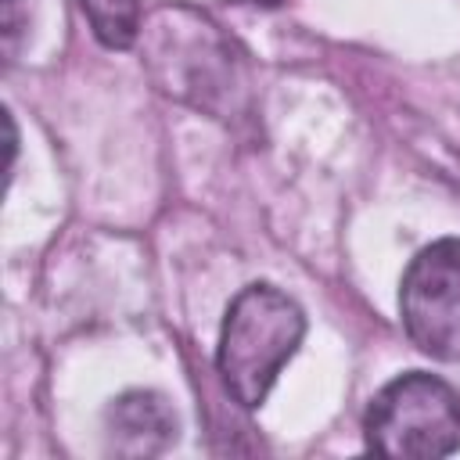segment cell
<instances>
[{
    "label": "cell",
    "mask_w": 460,
    "mask_h": 460,
    "mask_svg": "<svg viewBox=\"0 0 460 460\" xmlns=\"http://www.w3.org/2000/svg\"><path fill=\"white\" fill-rule=\"evenodd\" d=\"M305 338V313L273 284H248L226 305L216 370L234 402L259 410Z\"/></svg>",
    "instance_id": "1"
},
{
    "label": "cell",
    "mask_w": 460,
    "mask_h": 460,
    "mask_svg": "<svg viewBox=\"0 0 460 460\" xmlns=\"http://www.w3.org/2000/svg\"><path fill=\"white\" fill-rule=\"evenodd\" d=\"M367 449L402 460H438L460 449V392L435 374L388 381L363 413Z\"/></svg>",
    "instance_id": "2"
},
{
    "label": "cell",
    "mask_w": 460,
    "mask_h": 460,
    "mask_svg": "<svg viewBox=\"0 0 460 460\" xmlns=\"http://www.w3.org/2000/svg\"><path fill=\"white\" fill-rule=\"evenodd\" d=\"M406 338L438 363H460V237L420 248L399 284Z\"/></svg>",
    "instance_id": "3"
},
{
    "label": "cell",
    "mask_w": 460,
    "mask_h": 460,
    "mask_svg": "<svg viewBox=\"0 0 460 460\" xmlns=\"http://www.w3.org/2000/svg\"><path fill=\"white\" fill-rule=\"evenodd\" d=\"M172 25H162V18H155L151 32H155V47H151V61L155 65H169V75H162V90L176 93L180 101L190 104H205L212 108V97L226 90V75L230 72V47L216 36V25H208L205 18L187 22V32H180V11H169Z\"/></svg>",
    "instance_id": "4"
},
{
    "label": "cell",
    "mask_w": 460,
    "mask_h": 460,
    "mask_svg": "<svg viewBox=\"0 0 460 460\" xmlns=\"http://www.w3.org/2000/svg\"><path fill=\"white\" fill-rule=\"evenodd\" d=\"M104 435L115 456H158L176 442L180 420L162 392L133 388L104 410Z\"/></svg>",
    "instance_id": "5"
},
{
    "label": "cell",
    "mask_w": 460,
    "mask_h": 460,
    "mask_svg": "<svg viewBox=\"0 0 460 460\" xmlns=\"http://www.w3.org/2000/svg\"><path fill=\"white\" fill-rule=\"evenodd\" d=\"M93 36L108 50H129L140 40L144 18H140V0H79Z\"/></svg>",
    "instance_id": "6"
}]
</instances>
